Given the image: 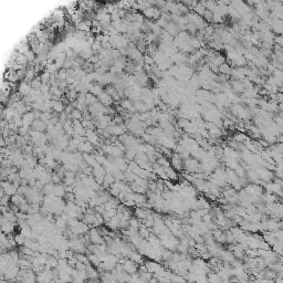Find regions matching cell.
Returning <instances> with one entry per match:
<instances>
[{
    "label": "cell",
    "instance_id": "obj_1",
    "mask_svg": "<svg viewBox=\"0 0 283 283\" xmlns=\"http://www.w3.org/2000/svg\"><path fill=\"white\" fill-rule=\"evenodd\" d=\"M121 262L123 263L122 265H123L124 271L125 272H127L128 274L133 275V274H135L137 272L138 267H137L136 262H134L133 260H131V259H128V260H121Z\"/></svg>",
    "mask_w": 283,
    "mask_h": 283
},
{
    "label": "cell",
    "instance_id": "obj_2",
    "mask_svg": "<svg viewBox=\"0 0 283 283\" xmlns=\"http://www.w3.org/2000/svg\"><path fill=\"white\" fill-rule=\"evenodd\" d=\"M88 236H90V240L92 241V243L93 244L104 243L103 236L101 234L100 230H98V229H95V228L90 229V231H88Z\"/></svg>",
    "mask_w": 283,
    "mask_h": 283
},
{
    "label": "cell",
    "instance_id": "obj_3",
    "mask_svg": "<svg viewBox=\"0 0 283 283\" xmlns=\"http://www.w3.org/2000/svg\"><path fill=\"white\" fill-rule=\"evenodd\" d=\"M171 165H173V167L175 168V169H177V171H181L184 168V161H183V158L180 157L178 154H175V155H173L171 157Z\"/></svg>",
    "mask_w": 283,
    "mask_h": 283
},
{
    "label": "cell",
    "instance_id": "obj_4",
    "mask_svg": "<svg viewBox=\"0 0 283 283\" xmlns=\"http://www.w3.org/2000/svg\"><path fill=\"white\" fill-rule=\"evenodd\" d=\"M31 91H32V86H31L30 83L22 82V83L19 84L18 92L22 95V96H23V98H25V96H28V95H30Z\"/></svg>",
    "mask_w": 283,
    "mask_h": 283
},
{
    "label": "cell",
    "instance_id": "obj_5",
    "mask_svg": "<svg viewBox=\"0 0 283 283\" xmlns=\"http://www.w3.org/2000/svg\"><path fill=\"white\" fill-rule=\"evenodd\" d=\"M51 107H52V110L54 111L55 113H60V114L63 113L64 110H65V106H64L63 102H62L61 100H59V101L52 100L51 101Z\"/></svg>",
    "mask_w": 283,
    "mask_h": 283
},
{
    "label": "cell",
    "instance_id": "obj_6",
    "mask_svg": "<svg viewBox=\"0 0 283 283\" xmlns=\"http://www.w3.org/2000/svg\"><path fill=\"white\" fill-rule=\"evenodd\" d=\"M144 12V16L145 17H147V18H157L159 15H160V11H159L157 8H155V7H148L147 9H145L143 11Z\"/></svg>",
    "mask_w": 283,
    "mask_h": 283
},
{
    "label": "cell",
    "instance_id": "obj_7",
    "mask_svg": "<svg viewBox=\"0 0 283 283\" xmlns=\"http://www.w3.org/2000/svg\"><path fill=\"white\" fill-rule=\"evenodd\" d=\"M98 102H101L103 105H106V107L110 106V105H112V103H113L112 96H111L110 94H107L106 92H103L101 95H98Z\"/></svg>",
    "mask_w": 283,
    "mask_h": 283
},
{
    "label": "cell",
    "instance_id": "obj_8",
    "mask_svg": "<svg viewBox=\"0 0 283 283\" xmlns=\"http://www.w3.org/2000/svg\"><path fill=\"white\" fill-rule=\"evenodd\" d=\"M10 201H11V204L15 205V206H18V207H20L22 204H25L26 201H27V199H26L25 197L22 195H20V194H16V195H13L12 197L10 198Z\"/></svg>",
    "mask_w": 283,
    "mask_h": 283
},
{
    "label": "cell",
    "instance_id": "obj_9",
    "mask_svg": "<svg viewBox=\"0 0 283 283\" xmlns=\"http://www.w3.org/2000/svg\"><path fill=\"white\" fill-rule=\"evenodd\" d=\"M32 127L34 128V131H38V132H41L42 133L44 129H47V127H48V125H47L46 122H43L42 119H36L33 123H32V125H31Z\"/></svg>",
    "mask_w": 283,
    "mask_h": 283
},
{
    "label": "cell",
    "instance_id": "obj_10",
    "mask_svg": "<svg viewBox=\"0 0 283 283\" xmlns=\"http://www.w3.org/2000/svg\"><path fill=\"white\" fill-rule=\"evenodd\" d=\"M93 149H94V146H93L91 143H88V142L81 143V144H79V146H78V150H79L80 153L83 152V153H85V154L91 153Z\"/></svg>",
    "mask_w": 283,
    "mask_h": 283
},
{
    "label": "cell",
    "instance_id": "obj_11",
    "mask_svg": "<svg viewBox=\"0 0 283 283\" xmlns=\"http://www.w3.org/2000/svg\"><path fill=\"white\" fill-rule=\"evenodd\" d=\"M90 93L93 94L94 96H98L103 93V88L101 84H92L91 88H90Z\"/></svg>",
    "mask_w": 283,
    "mask_h": 283
},
{
    "label": "cell",
    "instance_id": "obj_12",
    "mask_svg": "<svg viewBox=\"0 0 283 283\" xmlns=\"http://www.w3.org/2000/svg\"><path fill=\"white\" fill-rule=\"evenodd\" d=\"M85 102H86V104H88V106L90 105H92V104H94V103H96L98 102V98H95L94 95L93 94H88V93H86L85 94Z\"/></svg>",
    "mask_w": 283,
    "mask_h": 283
},
{
    "label": "cell",
    "instance_id": "obj_13",
    "mask_svg": "<svg viewBox=\"0 0 283 283\" xmlns=\"http://www.w3.org/2000/svg\"><path fill=\"white\" fill-rule=\"evenodd\" d=\"M219 70H220V72H221L222 74H226V75H229V74L232 73V70L230 69V67H229L228 64H226V63H223V64H221V65H220Z\"/></svg>",
    "mask_w": 283,
    "mask_h": 283
},
{
    "label": "cell",
    "instance_id": "obj_14",
    "mask_svg": "<svg viewBox=\"0 0 283 283\" xmlns=\"http://www.w3.org/2000/svg\"><path fill=\"white\" fill-rule=\"evenodd\" d=\"M129 227H132V228H134V229L140 228V220L137 219V218H131V219H129Z\"/></svg>",
    "mask_w": 283,
    "mask_h": 283
},
{
    "label": "cell",
    "instance_id": "obj_15",
    "mask_svg": "<svg viewBox=\"0 0 283 283\" xmlns=\"http://www.w3.org/2000/svg\"><path fill=\"white\" fill-rule=\"evenodd\" d=\"M26 57H27V59H28V62H33V61H36V53H34L32 50H30V51H28L27 53H26Z\"/></svg>",
    "mask_w": 283,
    "mask_h": 283
}]
</instances>
